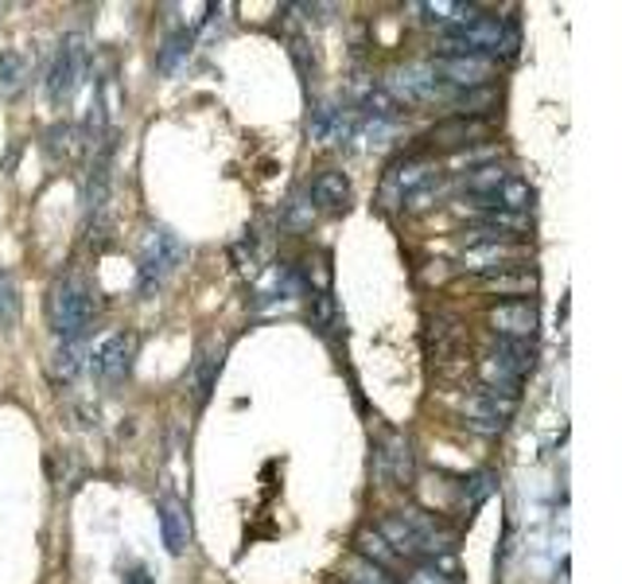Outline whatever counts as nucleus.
<instances>
[{
  "mask_svg": "<svg viewBox=\"0 0 622 584\" xmlns=\"http://www.w3.org/2000/svg\"><path fill=\"white\" fill-rule=\"evenodd\" d=\"M20 319V289L16 277L9 269H0V332H9L12 324Z\"/></svg>",
  "mask_w": 622,
  "mask_h": 584,
  "instance_id": "obj_25",
  "label": "nucleus"
},
{
  "mask_svg": "<svg viewBox=\"0 0 622 584\" xmlns=\"http://www.w3.org/2000/svg\"><path fill=\"white\" fill-rule=\"evenodd\" d=\"M377 468H382L385 480H393L397 487H409L412 472H417V460H412V445L405 437H389L377 452Z\"/></svg>",
  "mask_w": 622,
  "mask_h": 584,
  "instance_id": "obj_14",
  "label": "nucleus"
},
{
  "mask_svg": "<svg viewBox=\"0 0 622 584\" xmlns=\"http://www.w3.org/2000/svg\"><path fill=\"white\" fill-rule=\"evenodd\" d=\"M397 584H460V569H455L452 553L436 561H412V569Z\"/></svg>",
  "mask_w": 622,
  "mask_h": 584,
  "instance_id": "obj_18",
  "label": "nucleus"
},
{
  "mask_svg": "<svg viewBox=\"0 0 622 584\" xmlns=\"http://www.w3.org/2000/svg\"><path fill=\"white\" fill-rule=\"evenodd\" d=\"M27 78V63L20 52H0V94H16Z\"/></svg>",
  "mask_w": 622,
  "mask_h": 584,
  "instance_id": "obj_27",
  "label": "nucleus"
},
{
  "mask_svg": "<svg viewBox=\"0 0 622 584\" xmlns=\"http://www.w3.org/2000/svg\"><path fill=\"white\" fill-rule=\"evenodd\" d=\"M471 206H475L478 215H490V211H506V215H525L529 206H533V188H529L525 180H518V176H510V180L502 183V188H495L490 195H467Z\"/></svg>",
  "mask_w": 622,
  "mask_h": 584,
  "instance_id": "obj_13",
  "label": "nucleus"
},
{
  "mask_svg": "<svg viewBox=\"0 0 622 584\" xmlns=\"http://www.w3.org/2000/svg\"><path fill=\"white\" fill-rule=\"evenodd\" d=\"M483 289L486 292H498V296H525V292L538 289V273H533V269H525V266L502 269V273L483 277Z\"/></svg>",
  "mask_w": 622,
  "mask_h": 584,
  "instance_id": "obj_20",
  "label": "nucleus"
},
{
  "mask_svg": "<svg viewBox=\"0 0 622 584\" xmlns=\"http://www.w3.org/2000/svg\"><path fill=\"white\" fill-rule=\"evenodd\" d=\"M121 584H152V576H148V569H145V565H133V569H125Z\"/></svg>",
  "mask_w": 622,
  "mask_h": 584,
  "instance_id": "obj_35",
  "label": "nucleus"
},
{
  "mask_svg": "<svg viewBox=\"0 0 622 584\" xmlns=\"http://www.w3.org/2000/svg\"><path fill=\"white\" fill-rule=\"evenodd\" d=\"M533 359H538V355H533V344L498 339V344L483 355V362H478V374H483L486 390H495V394L518 402V386L529 370H533Z\"/></svg>",
  "mask_w": 622,
  "mask_h": 584,
  "instance_id": "obj_5",
  "label": "nucleus"
},
{
  "mask_svg": "<svg viewBox=\"0 0 622 584\" xmlns=\"http://www.w3.org/2000/svg\"><path fill=\"white\" fill-rule=\"evenodd\" d=\"M483 125L471 117H452V121H443V125H436L432 133H428V141L432 145H443V148H463V145H475L478 137H483Z\"/></svg>",
  "mask_w": 622,
  "mask_h": 584,
  "instance_id": "obj_19",
  "label": "nucleus"
},
{
  "mask_svg": "<svg viewBox=\"0 0 622 584\" xmlns=\"http://www.w3.org/2000/svg\"><path fill=\"white\" fill-rule=\"evenodd\" d=\"M354 550H359L362 561H370V565H377V569H393L397 561H402L397 553L389 550V541H385L377 530H359V538H354Z\"/></svg>",
  "mask_w": 622,
  "mask_h": 584,
  "instance_id": "obj_24",
  "label": "nucleus"
},
{
  "mask_svg": "<svg viewBox=\"0 0 622 584\" xmlns=\"http://www.w3.org/2000/svg\"><path fill=\"white\" fill-rule=\"evenodd\" d=\"M467 491H471V507H478V503H483V498L490 495V491H495V475H490V472L471 475V480L463 483V495H467Z\"/></svg>",
  "mask_w": 622,
  "mask_h": 584,
  "instance_id": "obj_33",
  "label": "nucleus"
},
{
  "mask_svg": "<svg viewBox=\"0 0 622 584\" xmlns=\"http://www.w3.org/2000/svg\"><path fill=\"white\" fill-rule=\"evenodd\" d=\"M234 261H238L241 273H257V242H253V234H246V238L234 246Z\"/></svg>",
  "mask_w": 622,
  "mask_h": 584,
  "instance_id": "obj_34",
  "label": "nucleus"
},
{
  "mask_svg": "<svg viewBox=\"0 0 622 584\" xmlns=\"http://www.w3.org/2000/svg\"><path fill=\"white\" fill-rule=\"evenodd\" d=\"M506 180H510V168L498 164V160L475 164V168L463 172V188H467V195H490V191L502 188Z\"/></svg>",
  "mask_w": 622,
  "mask_h": 584,
  "instance_id": "obj_21",
  "label": "nucleus"
},
{
  "mask_svg": "<svg viewBox=\"0 0 622 584\" xmlns=\"http://www.w3.org/2000/svg\"><path fill=\"white\" fill-rule=\"evenodd\" d=\"M98 316V296L90 281L78 273H63L59 281L47 289V324H52L55 339H82Z\"/></svg>",
  "mask_w": 622,
  "mask_h": 584,
  "instance_id": "obj_3",
  "label": "nucleus"
},
{
  "mask_svg": "<svg viewBox=\"0 0 622 584\" xmlns=\"http://www.w3.org/2000/svg\"><path fill=\"white\" fill-rule=\"evenodd\" d=\"M160 534H163V546H168V553H176V558H180V553L188 550L191 526H188V515H183V507L176 503V498H163V503H160Z\"/></svg>",
  "mask_w": 622,
  "mask_h": 584,
  "instance_id": "obj_17",
  "label": "nucleus"
},
{
  "mask_svg": "<svg viewBox=\"0 0 622 584\" xmlns=\"http://www.w3.org/2000/svg\"><path fill=\"white\" fill-rule=\"evenodd\" d=\"M218 370H222V347L206 355L203 367H199V402L211 397V386H214V379H218Z\"/></svg>",
  "mask_w": 622,
  "mask_h": 584,
  "instance_id": "obj_32",
  "label": "nucleus"
},
{
  "mask_svg": "<svg viewBox=\"0 0 622 584\" xmlns=\"http://www.w3.org/2000/svg\"><path fill=\"white\" fill-rule=\"evenodd\" d=\"M374 530L389 541V550L397 553V558H409V561H436L455 550L452 534L440 530V523H436L432 515H425V510H393Z\"/></svg>",
  "mask_w": 622,
  "mask_h": 584,
  "instance_id": "obj_1",
  "label": "nucleus"
},
{
  "mask_svg": "<svg viewBox=\"0 0 622 584\" xmlns=\"http://www.w3.org/2000/svg\"><path fill=\"white\" fill-rule=\"evenodd\" d=\"M312 218H316V206H312L307 195H292L281 211V226H289V231H307Z\"/></svg>",
  "mask_w": 622,
  "mask_h": 584,
  "instance_id": "obj_28",
  "label": "nucleus"
},
{
  "mask_svg": "<svg viewBox=\"0 0 622 584\" xmlns=\"http://www.w3.org/2000/svg\"><path fill=\"white\" fill-rule=\"evenodd\" d=\"M362 117L350 105H316V113H312V125H307V133H312V141H319V145H347V141H354V133H359Z\"/></svg>",
  "mask_w": 622,
  "mask_h": 584,
  "instance_id": "obj_12",
  "label": "nucleus"
},
{
  "mask_svg": "<svg viewBox=\"0 0 622 584\" xmlns=\"http://www.w3.org/2000/svg\"><path fill=\"white\" fill-rule=\"evenodd\" d=\"M486 319L498 332V339H513V344H529L541 327V312L533 301H502L490 308Z\"/></svg>",
  "mask_w": 622,
  "mask_h": 584,
  "instance_id": "obj_10",
  "label": "nucleus"
},
{
  "mask_svg": "<svg viewBox=\"0 0 622 584\" xmlns=\"http://www.w3.org/2000/svg\"><path fill=\"white\" fill-rule=\"evenodd\" d=\"M307 316H312V327H316V332L331 336L335 327H339V308H335L331 292H312V308H307Z\"/></svg>",
  "mask_w": 622,
  "mask_h": 584,
  "instance_id": "obj_26",
  "label": "nucleus"
},
{
  "mask_svg": "<svg viewBox=\"0 0 622 584\" xmlns=\"http://www.w3.org/2000/svg\"><path fill=\"white\" fill-rule=\"evenodd\" d=\"M428 67L436 70L448 90H475V87H490L498 75V63L486 59V55H432Z\"/></svg>",
  "mask_w": 622,
  "mask_h": 584,
  "instance_id": "obj_7",
  "label": "nucleus"
},
{
  "mask_svg": "<svg viewBox=\"0 0 622 584\" xmlns=\"http://www.w3.org/2000/svg\"><path fill=\"white\" fill-rule=\"evenodd\" d=\"M188 55H191V32H176L168 44H163V52L156 55V67H160V70H176V63L188 59Z\"/></svg>",
  "mask_w": 622,
  "mask_h": 584,
  "instance_id": "obj_30",
  "label": "nucleus"
},
{
  "mask_svg": "<svg viewBox=\"0 0 622 584\" xmlns=\"http://www.w3.org/2000/svg\"><path fill=\"white\" fill-rule=\"evenodd\" d=\"M292 292H296V269H292L289 261H276V266L264 273V281L257 284V304L284 301Z\"/></svg>",
  "mask_w": 622,
  "mask_h": 584,
  "instance_id": "obj_22",
  "label": "nucleus"
},
{
  "mask_svg": "<svg viewBox=\"0 0 622 584\" xmlns=\"http://www.w3.org/2000/svg\"><path fill=\"white\" fill-rule=\"evenodd\" d=\"M513 409H518V402L495 394V390H478V394L463 397V417H467V425L478 433H502L506 425H510Z\"/></svg>",
  "mask_w": 622,
  "mask_h": 584,
  "instance_id": "obj_11",
  "label": "nucleus"
},
{
  "mask_svg": "<svg viewBox=\"0 0 622 584\" xmlns=\"http://www.w3.org/2000/svg\"><path fill=\"white\" fill-rule=\"evenodd\" d=\"M350 180L342 172H335V168H324V172L312 176V183H307V199H312V206H324V211H342V206L350 203Z\"/></svg>",
  "mask_w": 622,
  "mask_h": 584,
  "instance_id": "obj_15",
  "label": "nucleus"
},
{
  "mask_svg": "<svg viewBox=\"0 0 622 584\" xmlns=\"http://www.w3.org/2000/svg\"><path fill=\"white\" fill-rule=\"evenodd\" d=\"M86 367V351H82V339H67L52 351V379L55 382H75Z\"/></svg>",
  "mask_w": 622,
  "mask_h": 584,
  "instance_id": "obj_23",
  "label": "nucleus"
},
{
  "mask_svg": "<svg viewBox=\"0 0 622 584\" xmlns=\"http://www.w3.org/2000/svg\"><path fill=\"white\" fill-rule=\"evenodd\" d=\"M420 12H425V24H436L448 35V32H460L463 24H471L483 9H475V4H455V0H436V4H420Z\"/></svg>",
  "mask_w": 622,
  "mask_h": 584,
  "instance_id": "obj_16",
  "label": "nucleus"
},
{
  "mask_svg": "<svg viewBox=\"0 0 622 584\" xmlns=\"http://www.w3.org/2000/svg\"><path fill=\"white\" fill-rule=\"evenodd\" d=\"M350 584H397V576H389L385 569H377V565H370V561H350Z\"/></svg>",
  "mask_w": 622,
  "mask_h": 584,
  "instance_id": "obj_31",
  "label": "nucleus"
},
{
  "mask_svg": "<svg viewBox=\"0 0 622 584\" xmlns=\"http://www.w3.org/2000/svg\"><path fill=\"white\" fill-rule=\"evenodd\" d=\"M137 344H140L137 332H110L105 339H98L94 351L86 355V367L102 382L125 379L133 359H137Z\"/></svg>",
  "mask_w": 622,
  "mask_h": 584,
  "instance_id": "obj_8",
  "label": "nucleus"
},
{
  "mask_svg": "<svg viewBox=\"0 0 622 584\" xmlns=\"http://www.w3.org/2000/svg\"><path fill=\"white\" fill-rule=\"evenodd\" d=\"M385 203H397L405 215H420L432 211L443 195V172L440 164L428 156H405L402 164H393L385 176Z\"/></svg>",
  "mask_w": 622,
  "mask_h": 584,
  "instance_id": "obj_2",
  "label": "nucleus"
},
{
  "mask_svg": "<svg viewBox=\"0 0 622 584\" xmlns=\"http://www.w3.org/2000/svg\"><path fill=\"white\" fill-rule=\"evenodd\" d=\"M86 59H90L86 35H78V32L63 35L52 70H47V98H52V102H67V98L75 94L78 82H82V75H86Z\"/></svg>",
  "mask_w": 622,
  "mask_h": 584,
  "instance_id": "obj_6",
  "label": "nucleus"
},
{
  "mask_svg": "<svg viewBox=\"0 0 622 584\" xmlns=\"http://www.w3.org/2000/svg\"><path fill=\"white\" fill-rule=\"evenodd\" d=\"M78 130L75 125H55L52 133H47V153L55 156V160H75L78 156Z\"/></svg>",
  "mask_w": 622,
  "mask_h": 584,
  "instance_id": "obj_29",
  "label": "nucleus"
},
{
  "mask_svg": "<svg viewBox=\"0 0 622 584\" xmlns=\"http://www.w3.org/2000/svg\"><path fill=\"white\" fill-rule=\"evenodd\" d=\"M183 261H188V246H183L180 234L168 231V226H152L140 242V292L152 296L156 289H163L180 273Z\"/></svg>",
  "mask_w": 622,
  "mask_h": 584,
  "instance_id": "obj_4",
  "label": "nucleus"
},
{
  "mask_svg": "<svg viewBox=\"0 0 622 584\" xmlns=\"http://www.w3.org/2000/svg\"><path fill=\"white\" fill-rule=\"evenodd\" d=\"M385 90H389V98L397 105L402 102L405 105H425V102H436V98L452 94V90L436 78V70L428 67V63H412V67L393 70V75L385 78Z\"/></svg>",
  "mask_w": 622,
  "mask_h": 584,
  "instance_id": "obj_9",
  "label": "nucleus"
}]
</instances>
